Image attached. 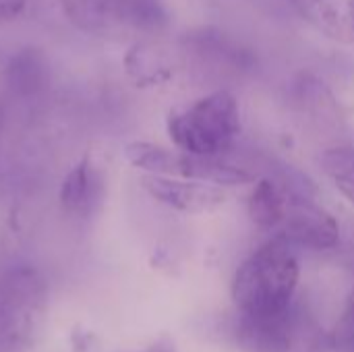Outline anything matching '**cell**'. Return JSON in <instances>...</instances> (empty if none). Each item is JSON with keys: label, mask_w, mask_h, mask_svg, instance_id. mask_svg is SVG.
Here are the masks:
<instances>
[{"label": "cell", "mask_w": 354, "mask_h": 352, "mask_svg": "<svg viewBox=\"0 0 354 352\" xmlns=\"http://www.w3.org/2000/svg\"><path fill=\"white\" fill-rule=\"evenodd\" d=\"M274 237H280L295 247L328 251L340 243V224L326 207L303 193L290 191L286 212Z\"/></svg>", "instance_id": "obj_5"}, {"label": "cell", "mask_w": 354, "mask_h": 352, "mask_svg": "<svg viewBox=\"0 0 354 352\" xmlns=\"http://www.w3.org/2000/svg\"><path fill=\"white\" fill-rule=\"evenodd\" d=\"M301 268L295 245L274 237L236 270L232 280V301L241 315H274L292 305Z\"/></svg>", "instance_id": "obj_1"}, {"label": "cell", "mask_w": 354, "mask_h": 352, "mask_svg": "<svg viewBox=\"0 0 354 352\" xmlns=\"http://www.w3.org/2000/svg\"><path fill=\"white\" fill-rule=\"evenodd\" d=\"M118 352H176L174 340L168 336H160L153 342L145 344L143 349H135V351H118Z\"/></svg>", "instance_id": "obj_16"}, {"label": "cell", "mask_w": 354, "mask_h": 352, "mask_svg": "<svg viewBox=\"0 0 354 352\" xmlns=\"http://www.w3.org/2000/svg\"><path fill=\"white\" fill-rule=\"evenodd\" d=\"M172 143L187 154L222 158L241 135L239 100L222 89L195 100L191 106L176 108L166 120Z\"/></svg>", "instance_id": "obj_2"}, {"label": "cell", "mask_w": 354, "mask_h": 352, "mask_svg": "<svg viewBox=\"0 0 354 352\" xmlns=\"http://www.w3.org/2000/svg\"><path fill=\"white\" fill-rule=\"evenodd\" d=\"M60 6L77 29L93 35L153 31L166 23L160 0H60Z\"/></svg>", "instance_id": "obj_4"}, {"label": "cell", "mask_w": 354, "mask_h": 352, "mask_svg": "<svg viewBox=\"0 0 354 352\" xmlns=\"http://www.w3.org/2000/svg\"><path fill=\"white\" fill-rule=\"evenodd\" d=\"M124 71L137 87H153L172 77L166 52L153 44H135L124 54Z\"/></svg>", "instance_id": "obj_13"}, {"label": "cell", "mask_w": 354, "mask_h": 352, "mask_svg": "<svg viewBox=\"0 0 354 352\" xmlns=\"http://www.w3.org/2000/svg\"><path fill=\"white\" fill-rule=\"evenodd\" d=\"M299 317L290 305L274 315H241L236 340L247 352H292L299 340Z\"/></svg>", "instance_id": "obj_7"}, {"label": "cell", "mask_w": 354, "mask_h": 352, "mask_svg": "<svg viewBox=\"0 0 354 352\" xmlns=\"http://www.w3.org/2000/svg\"><path fill=\"white\" fill-rule=\"evenodd\" d=\"M100 191H102L100 172L95 170L87 154L64 176L60 191H58V199L66 214L75 218H87L93 214L100 201V195H102Z\"/></svg>", "instance_id": "obj_8"}, {"label": "cell", "mask_w": 354, "mask_h": 352, "mask_svg": "<svg viewBox=\"0 0 354 352\" xmlns=\"http://www.w3.org/2000/svg\"><path fill=\"white\" fill-rule=\"evenodd\" d=\"M340 334L344 338H354V290L351 293L348 301H346V307H344V315L340 319Z\"/></svg>", "instance_id": "obj_15"}, {"label": "cell", "mask_w": 354, "mask_h": 352, "mask_svg": "<svg viewBox=\"0 0 354 352\" xmlns=\"http://www.w3.org/2000/svg\"><path fill=\"white\" fill-rule=\"evenodd\" d=\"M50 83V66L46 56L35 48H23L10 56L4 68V85L17 98H35Z\"/></svg>", "instance_id": "obj_9"}, {"label": "cell", "mask_w": 354, "mask_h": 352, "mask_svg": "<svg viewBox=\"0 0 354 352\" xmlns=\"http://www.w3.org/2000/svg\"><path fill=\"white\" fill-rule=\"evenodd\" d=\"M290 189L274 178H261L249 195V218L251 222L268 232H276L286 212Z\"/></svg>", "instance_id": "obj_12"}, {"label": "cell", "mask_w": 354, "mask_h": 352, "mask_svg": "<svg viewBox=\"0 0 354 352\" xmlns=\"http://www.w3.org/2000/svg\"><path fill=\"white\" fill-rule=\"evenodd\" d=\"M2 122H4V106L0 102V131H2Z\"/></svg>", "instance_id": "obj_18"}, {"label": "cell", "mask_w": 354, "mask_h": 352, "mask_svg": "<svg viewBox=\"0 0 354 352\" xmlns=\"http://www.w3.org/2000/svg\"><path fill=\"white\" fill-rule=\"evenodd\" d=\"M124 158L139 170H145L147 174L158 176H176L187 178L189 170V154L187 151H172L162 145L149 143V141H131L124 145Z\"/></svg>", "instance_id": "obj_11"}, {"label": "cell", "mask_w": 354, "mask_h": 352, "mask_svg": "<svg viewBox=\"0 0 354 352\" xmlns=\"http://www.w3.org/2000/svg\"><path fill=\"white\" fill-rule=\"evenodd\" d=\"M27 6V0H0V19H15Z\"/></svg>", "instance_id": "obj_17"}, {"label": "cell", "mask_w": 354, "mask_h": 352, "mask_svg": "<svg viewBox=\"0 0 354 352\" xmlns=\"http://www.w3.org/2000/svg\"><path fill=\"white\" fill-rule=\"evenodd\" d=\"M322 168L354 205V147H334L322 156Z\"/></svg>", "instance_id": "obj_14"}, {"label": "cell", "mask_w": 354, "mask_h": 352, "mask_svg": "<svg viewBox=\"0 0 354 352\" xmlns=\"http://www.w3.org/2000/svg\"><path fill=\"white\" fill-rule=\"evenodd\" d=\"M301 17L332 39L354 41V15L351 0H288Z\"/></svg>", "instance_id": "obj_10"}, {"label": "cell", "mask_w": 354, "mask_h": 352, "mask_svg": "<svg viewBox=\"0 0 354 352\" xmlns=\"http://www.w3.org/2000/svg\"><path fill=\"white\" fill-rule=\"evenodd\" d=\"M351 2H353V15H354V0H351Z\"/></svg>", "instance_id": "obj_19"}, {"label": "cell", "mask_w": 354, "mask_h": 352, "mask_svg": "<svg viewBox=\"0 0 354 352\" xmlns=\"http://www.w3.org/2000/svg\"><path fill=\"white\" fill-rule=\"evenodd\" d=\"M50 290L44 274L17 266L0 274V352H31L48 319Z\"/></svg>", "instance_id": "obj_3"}, {"label": "cell", "mask_w": 354, "mask_h": 352, "mask_svg": "<svg viewBox=\"0 0 354 352\" xmlns=\"http://www.w3.org/2000/svg\"><path fill=\"white\" fill-rule=\"evenodd\" d=\"M143 189L156 201L180 214H209L222 207L228 199L220 185L176 176L147 174L143 178Z\"/></svg>", "instance_id": "obj_6"}]
</instances>
